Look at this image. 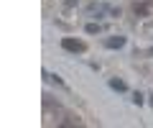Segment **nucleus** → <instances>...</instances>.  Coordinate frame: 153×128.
I'll list each match as a JSON object with an SVG mask.
<instances>
[{
  "mask_svg": "<svg viewBox=\"0 0 153 128\" xmlns=\"http://www.w3.org/2000/svg\"><path fill=\"white\" fill-rule=\"evenodd\" d=\"M105 46H107V49H123V46H125V36H110V39L105 41Z\"/></svg>",
  "mask_w": 153,
  "mask_h": 128,
  "instance_id": "f03ea898",
  "label": "nucleus"
},
{
  "mask_svg": "<svg viewBox=\"0 0 153 128\" xmlns=\"http://www.w3.org/2000/svg\"><path fill=\"white\" fill-rule=\"evenodd\" d=\"M110 87H112V90H117V92H125V90H128V85L123 82V79H110Z\"/></svg>",
  "mask_w": 153,
  "mask_h": 128,
  "instance_id": "7ed1b4c3",
  "label": "nucleus"
},
{
  "mask_svg": "<svg viewBox=\"0 0 153 128\" xmlns=\"http://www.w3.org/2000/svg\"><path fill=\"white\" fill-rule=\"evenodd\" d=\"M133 103H135V105H143V95L135 92V95H133Z\"/></svg>",
  "mask_w": 153,
  "mask_h": 128,
  "instance_id": "39448f33",
  "label": "nucleus"
},
{
  "mask_svg": "<svg viewBox=\"0 0 153 128\" xmlns=\"http://www.w3.org/2000/svg\"><path fill=\"white\" fill-rule=\"evenodd\" d=\"M151 54H153V49H151Z\"/></svg>",
  "mask_w": 153,
  "mask_h": 128,
  "instance_id": "6e6552de",
  "label": "nucleus"
},
{
  "mask_svg": "<svg viewBox=\"0 0 153 128\" xmlns=\"http://www.w3.org/2000/svg\"><path fill=\"white\" fill-rule=\"evenodd\" d=\"M74 3H76V0H66V5H69V8H71V5H74Z\"/></svg>",
  "mask_w": 153,
  "mask_h": 128,
  "instance_id": "423d86ee",
  "label": "nucleus"
},
{
  "mask_svg": "<svg viewBox=\"0 0 153 128\" xmlns=\"http://www.w3.org/2000/svg\"><path fill=\"white\" fill-rule=\"evenodd\" d=\"M151 105H153V95H151Z\"/></svg>",
  "mask_w": 153,
  "mask_h": 128,
  "instance_id": "0eeeda50",
  "label": "nucleus"
},
{
  "mask_svg": "<svg viewBox=\"0 0 153 128\" xmlns=\"http://www.w3.org/2000/svg\"><path fill=\"white\" fill-rule=\"evenodd\" d=\"M87 34H100V26H97V23H89V26H87Z\"/></svg>",
  "mask_w": 153,
  "mask_h": 128,
  "instance_id": "20e7f679",
  "label": "nucleus"
},
{
  "mask_svg": "<svg viewBox=\"0 0 153 128\" xmlns=\"http://www.w3.org/2000/svg\"><path fill=\"white\" fill-rule=\"evenodd\" d=\"M61 49L71 51V54H84V51H87V44L79 41V39H61Z\"/></svg>",
  "mask_w": 153,
  "mask_h": 128,
  "instance_id": "f257e3e1",
  "label": "nucleus"
}]
</instances>
